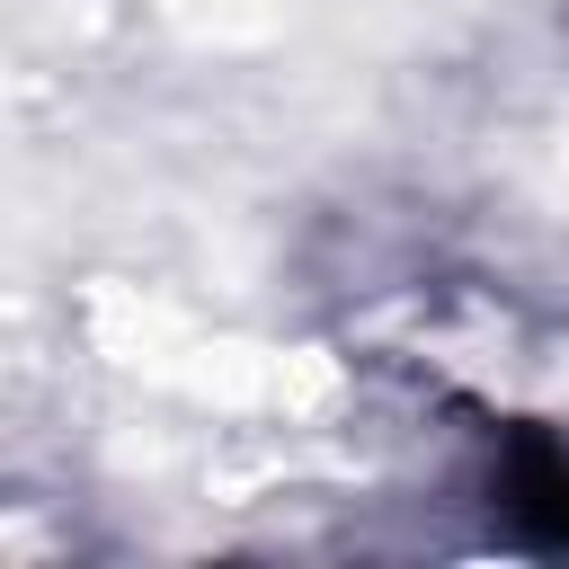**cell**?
Wrapping results in <instances>:
<instances>
[{
    "instance_id": "cell-1",
    "label": "cell",
    "mask_w": 569,
    "mask_h": 569,
    "mask_svg": "<svg viewBox=\"0 0 569 569\" xmlns=\"http://www.w3.org/2000/svg\"><path fill=\"white\" fill-rule=\"evenodd\" d=\"M507 507L542 533V542H569V462L551 445H525L516 453V480H507Z\"/></svg>"
}]
</instances>
